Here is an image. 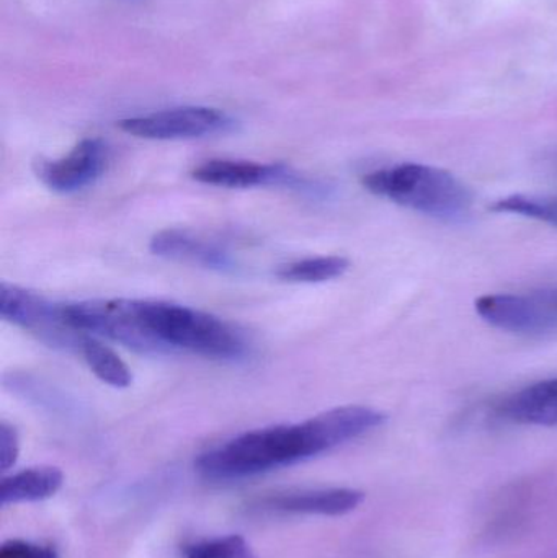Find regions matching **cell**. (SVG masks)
<instances>
[{"label":"cell","instance_id":"1","mask_svg":"<svg viewBox=\"0 0 557 558\" xmlns=\"http://www.w3.org/2000/svg\"><path fill=\"white\" fill-rule=\"evenodd\" d=\"M385 422V413L372 407H337L296 425L268 426L235 436L199 456L196 471L208 481L254 477L316 458Z\"/></svg>","mask_w":557,"mask_h":558},{"label":"cell","instance_id":"2","mask_svg":"<svg viewBox=\"0 0 557 558\" xmlns=\"http://www.w3.org/2000/svg\"><path fill=\"white\" fill-rule=\"evenodd\" d=\"M136 307L157 353L182 350L211 360L239 361L251 351L244 335L215 315L164 301H136Z\"/></svg>","mask_w":557,"mask_h":558},{"label":"cell","instance_id":"3","mask_svg":"<svg viewBox=\"0 0 557 558\" xmlns=\"http://www.w3.org/2000/svg\"><path fill=\"white\" fill-rule=\"evenodd\" d=\"M363 186L402 208L445 222L471 215L473 193L453 173L424 163H401L366 173Z\"/></svg>","mask_w":557,"mask_h":558},{"label":"cell","instance_id":"4","mask_svg":"<svg viewBox=\"0 0 557 558\" xmlns=\"http://www.w3.org/2000/svg\"><path fill=\"white\" fill-rule=\"evenodd\" d=\"M118 126L140 140L182 141L226 133L234 126V120L218 108L179 107L124 118Z\"/></svg>","mask_w":557,"mask_h":558},{"label":"cell","instance_id":"5","mask_svg":"<svg viewBox=\"0 0 557 558\" xmlns=\"http://www.w3.org/2000/svg\"><path fill=\"white\" fill-rule=\"evenodd\" d=\"M64 305L52 304L36 292L3 281L0 284V315L3 320L35 333L51 347L77 348L84 333L72 330L64 320Z\"/></svg>","mask_w":557,"mask_h":558},{"label":"cell","instance_id":"6","mask_svg":"<svg viewBox=\"0 0 557 558\" xmlns=\"http://www.w3.org/2000/svg\"><path fill=\"white\" fill-rule=\"evenodd\" d=\"M480 317L499 330L546 335L557 330V304L520 294H486L476 301Z\"/></svg>","mask_w":557,"mask_h":558},{"label":"cell","instance_id":"7","mask_svg":"<svg viewBox=\"0 0 557 558\" xmlns=\"http://www.w3.org/2000/svg\"><path fill=\"white\" fill-rule=\"evenodd\" d=\"M107 160V144L98 137H88L61 159L38 160L35 173L49 190L65 195L92 185L104 173Z\"/></svg>","mask_w":557,"mask_h":558},{"label":"cell","instance_id":"8","mask_svg":"<svg viewBox=\"0 0 557 558\" xmlns=\"http://www.w3.org/2000/svg\"><path fill=\"white\" fill-rule=\"evenodd\" d=\"M196 182L221 189H254V186L296 185V173L283 163H255L242 160L215 159L202 163L192 172Z\"/></svg>","mask_w":557,"mask_h":558},{"label":"cell","instance_id":"9","mask_svg":"<svg viewBox=\"0 0 557 558\" xmlns=\"http://www.w3.org/2000/svg\"><path fill=\"white\" fill-rule=\"evenodd\" d=\"M149 248L157 257L221 271V274L235 268L234 258L228 251L208 239L182 229H166L157 232L150 241Z\"/></svg>","mask_w":557,"mask_h":558},{"label":"cell","instance_id":"10","mask_svg":"<svg viewBox=\"0 0 557 558\" xmlns=\"http://www.w3.org/2000/svg\"><path fill=\"white\" fill-rule=\"evenodd\" d=\"M363 500L365 494L355 488H316L277 494L275 497L264 498L258 507L274 513L343 517L355 511Z\"/></svg>","mask_w":557,"mask_h":558},{"label":"cell","instance_id":"11","mask_svg":"<svg viewBox=\"0 0 557 558\" xmlns=\"http://www.w3.org/2000/svg\"><path fill=\"white\" fill-rule=\"evenodd\" d=\"M499 413L520 425L557 428V379L523 387L500 403Z\"/></svg>","mask_w":557,"mask_h":558},{"label":"cell","instance_id":"12","mask_svg":"<svg viewBox=\"0 0 557 558\" xmlns=\"http://www.w3.org/2000/svg\"><path fill=\"white\" fill-rule=\"evenodd\" d=\"M64 474L58 468L43 465L29 468L2 478L0 484V504H33L48 500L61 490Z\"/></svg>","mask_w":557,"mask_h":558},{"label":"cell","instance_id":"13","mask_svg":"<svg viewBox=\"0 0 557 558\" xmlns=\"http://www.w3.org/2000/svg\"><path fill=\"white\" fill-rule=\"evenodd\" d=\"M78 353L84 356L85 363L101 383L114 389H126L133 383V374L128 364L100 341L84 335L78 343Z\"/></svg>","mask_w":557,"mask_h":558},{"label":"cell","instance_id":"14","mask_svg":"<svg viewBox=\"0 0 557 558\" xmlns=\"http://www.w3.org/2000/svg\"><path fill=\"white\" fill-rule=\"evenodd\" d=\"M349 268L350 262L347 258L329 255V257L291 262L277 271V277L288 282L314 284V282L332 281V279L343 277Z\"/></svg>","mask_w":557,"mask_h":558},{"label":"cell","instance_id":"15","mask_svg":"<svg viewBox=\"0 0 557 558\" xmlns=\"http://www.w3.org/2000/svg\"><path fill=\"white\" fill-rule=\"evenodd\" d=\"M493 211L536 219L557 228V196L510 195L497 199Z\"/></svg>","mask_w":557,"mask_h":558},{"label":"cell","instance_id":"16","mask_svg":"<svg viewBox=\"0 0 557 558\" xmlns=\"http://www.w3.org/2000/svg\"><path fill=\"white\" fill-rule=\"evenodd\" d=\"M185 558H258L247 541L241 536L216 537L193 544L185 550Z\"/></svg>","mask_w":557,"mask_h":558},{"label":"cell","instance_id":"17","mask_svg":"<svg viewBox=\"0 0 557 558\" xmlns=\"http://www.w3.org/2000/svg\"><path fill=\"white\" fill-rule=\"evenodd\" d=\"M0 558H59L58 550L45 544L10 539L0 547Z\"/></svg>","mask_w":557,"mask_h":558},{"label":"cell","instance_id":"18","mask_svg":"<svg viewBox=\"0 0 557 558\" xmlns=\"http://www.w3.org/2000/svg\"><path fill=\"white\" fill-rule=\"evenodd\" d=\"M20 452L19 435L9 423H0V469L9 471L16 462Z\"/></svg>","mask_w":557,"mask_h":558}]
</instances>
